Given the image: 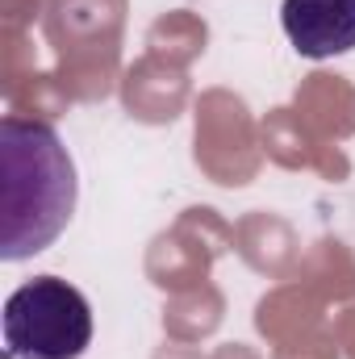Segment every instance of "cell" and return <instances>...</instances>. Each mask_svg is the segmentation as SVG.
Wrapping results in <instances>:
<instances>
[{
  "mask_svg": "<svg viewBox=\"0 0 355 359\" xmlns=\"http://www.w3.org/2000/svg\"><path fill=\"white\" fill-rule=\"evenodd\" d=\"M280 21L305 59H335L355 50V0H284Z\"/></svg>",
  "mask_w": 355,
  "mask_h": 359,
  "instance_id": "cell-3",
  "label": "cell"
},
{
  "mask_svg": "<svg viewBox=\"0 0 355 359\" xmlns=\"http://www.w3.org/2000/svg\"><path fill=\"white\" fill-rule=\"evenodd\" d=\"M76 213V163L55 126L34 117L0 121V259L46 251Z\"/></svg>",
  "mask_w": 355,
  "mask_h": 359,
  "instance_id": "cell-1",
  "label": "cell"
},
{
  "mask_svg": "<svg viewBox=\"0 0 355 359\" xmlns=\"http://www.w3.org/2000/svg\"><path fill=\"white\" fill-rule=\"evenodd\" d=\"M92 343L84 292L59 276H34L4 301V347L13 359H80Z\"/></svg>",
  "mask_w": 355,
  "mask_h": 359,
  "instance_id": "cell-2",
  "label": "cell"
}]
</instances>
